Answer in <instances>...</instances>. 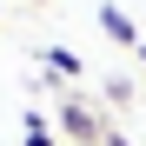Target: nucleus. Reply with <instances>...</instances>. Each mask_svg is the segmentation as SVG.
Segmentation results:
<instances>
[{"instance_id": "nucleus-1", "label": "nucleus", "mask_w": 146, "mask_h": 146, "mask_svg": "<svg viewBox=\"0 0 146 146\" xmlns=\"http://www.w3.org/2000/svg\"><path fill=\"white\" fill-rule=\"evenodd\" d=\"M60 133H66L73 146H100L106 126H100V113H93L86 100H66V106H60Z\"/></svg>"}, {"instance_id": "nucleus-2", "label": "nucleus", "mask_w": 146, "mask_h": 146, "mask_svg": "<svg viewBox=\"0 0 146 146\" xmlns=\"http://www.w3.org/2000/svg\"><path fill=\"white\" fill-rule=\"evenodd\" d=\"M100 33H106L113 46H133V53H139V27H133V13H126V7H113V0L100 7Z\"/></svg>"}, {"instance_id": "nucleus-3", "label": "nucleus", "mask_w": 146, "mask_h": 146, "mask_svg": "<svg viewBox=\"0 0 146 146\" xmlns=\"http://www.w3.org/2000/svg\"><path fill=\"white\" fill-rule=\"evenodd\" d=\"M46 66H53L60 80H80V73H86V66H80V53H73V46H46Z\"/></svg>"}, {"instance_id": "nucleus-4", "label": "nucleus", "mask_w": 146, "mask_h": 146, "mask_svg": "<svg viewBox=\"0 0 146 146\" xmlns=\"http://www.w3.org/2000/svg\"><path fill=\"white\" fill-rule=\"evenodd\" d=\"M27 146H60V139H53V126H46L40 113H27Z\"/></svg>"}, {"instance_id": "nucleus-5", "label": "nucleus", "mask_w": 146, "mask_h": 146, "mask_svg": "<svg viewBox=\"0 0 146 146\" xmlns=\"http://www.w3.org/2000/svg\"><path fill=\"white\" fill-rule=\"evenodd\" d=\"M100 146H133V139H126V133H113V126H106V133H100Z\"/></svg>"}, {"instance_id": "nucleus-6", "label": "nucleus", "mask_w": 146, "mask_h": 146, "mask_svg": "<svg viewBox=\"0 0 146 146\" xmlns=\"http://www.w3.org/2000/svg\"><path fill=\"white\" fill-rule=\"evenodd\" d=\"M139 66H146V40H139Z\"/></svg>"}, {"instance_id": "nucleus-7", "label": "nucleus", "mask_w": 146, "mask_h": 146, "mask_svg": "<svg viewBox=\"0 0 146 146\" xmlns=\"http://www.w3.org/2000/svg\"><path fill=\"white\" fill-rule=\"evenodd\" d=\"M33 7H46V0H33Z\"/></svg>"}]
</instances>
